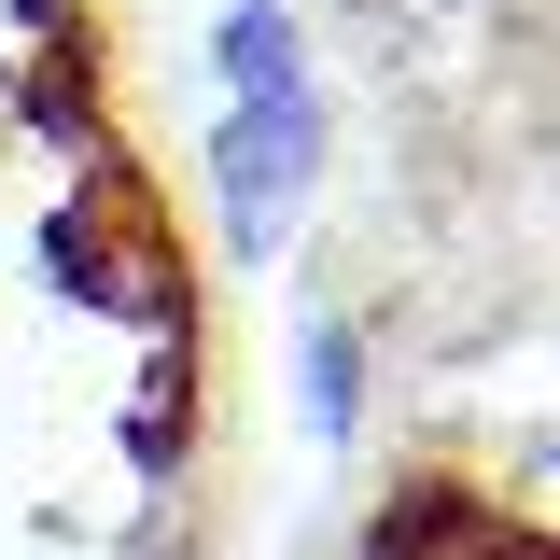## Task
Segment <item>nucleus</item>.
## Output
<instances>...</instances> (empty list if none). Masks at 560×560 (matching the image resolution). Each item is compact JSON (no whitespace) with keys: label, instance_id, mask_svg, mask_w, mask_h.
<instances>
[{"label":"nucleus","instance_id":"1","mask_svg":"<svg viewBox=\"0 0 560 560\" xmlns=\"http://www.w3.org/2000/svg\"><path fill=\"white\" fill-rule=\"evenodd\" d=\"M323 154H337L323 70H308V84H280V98H224L210 140H197V168H210V238H224L238 267H267L280 238H294V210L323 197Z\"/></svg>","mask_w":560,"mask_h":560},{"label":"nucleus","instance_id":"2","mask_svg":"<svg viewBox=\"0 0 560 560\" xmlns=\"http://www.w3.org/2000/svg\"><path fill=\"white\" fill-rule=\"evenodd\" d=\"M294 420H308V448H350L364 434V323L350 308H308L294 323Z\"/></svg>","mask_w":560,"mask_h":560},{"label":"nucleus","instance_id":"3","mask_svg":"<svg viewBox=\"0 0 560 560\" xmlns=\"http://www.w3.org/2000/svg\"><path fill=\"white\" fill-rule=\"evenodd\" d=\"M210 84H224V98L308 84V14H294V0H224V14H210Z\"/></svg>","mask_w":560,"mask_h":560},{"label":"nucleus","instance_id":"4","mask_svg":"<svg viewBox=\"0 0 560 560\" xmlns=\"http://www.w3.org/2000/svg\"><path fill=\"white\" fill-rule=\"evenodd\" d=\"M504 533L533 560H560V434H533V448L504 463Z\"/></svg>","mask_w":560,"mask_h":560},{"label":"nucleus","instance_id":"5","mask_svg":"<svg viewBox=\"0 0 560 560\" xmlns=\"http://www.w3.org/2000/svg\"><path fill=\"white\" fill-rule=\"evenodd\" d=\"M393 14H477V0H393Z\"/></svg>","mask_w":560,"mask_h":560}]
</instances>
